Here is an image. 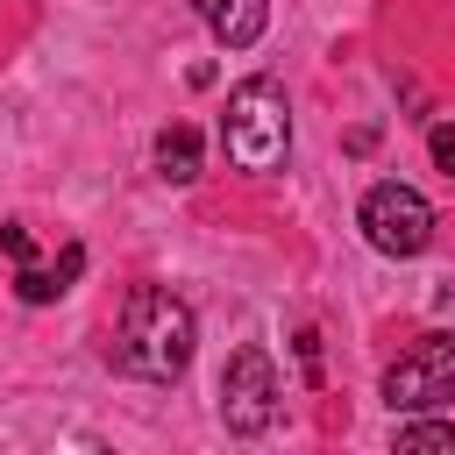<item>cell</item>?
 Here are the masks:
<instances>
[{
    "instance_id": "1",
    "label": "cell",
    "mask_w": 455,
    "mask_h": 455,
    "mask_svg": "<svg viewBox=\"0 0 455 455\" xmlns=\"http://www.w3.org/2000/svg\"><path fill=\"white\" fill-rule=\"evenodd\" d=\"M192 341H199V320L178 291L164 284H135L121 299V327H114V370L142 377V384H178L185 363H192Z\"/></svg>"
},
{
    "instance_id": "2",
    "label": "cell",
    "mask_w": 455,
    "mask_h": 455,
    "mask_svg": "<svg viewBox=\"0 0 455 455\" xmlns=\"http://www.w3.org/2000/svg\"><path fill=\"white\" fill-rule=\"evenodd\" d=\"M220 142H228V164H235V171H277V164L291 156V107H284V85H277V78H242V85L228 92Z\"/></svg>"
},
{
    "instance_id": "3",
    "label": "cell",
    "mask_w": 455,
    "mask_h": 455,
    "mask_svg": "<svg viewBox=\"0 0 455 455\" xmlns=\"http://www.w3.org/2000/svg\"><path fill=\"white\" fill-rule=\"evenodd\" d=\"M355 228H363V242H370L377 256H419V249L434 242V206H427L412 185L384 178V185H370V192H363Z\"/></svg>"
},
{
    "instance_id": "4",
    "label": "cell",
    "mask_w": 455,
    "mask_h": 455,
    "mask_svg": "<svg viewBox=\"0 0 455 455\" xmlns=\"http://www.w3.org/2000/svg\"><path fill=\"white\" fill-rule=\"evenodd\" d=\"M455 398V334H419L391 370H384V405L391 412H441Z\"/></svg>"
},
{
    "instance_id": "5",
    "label": "cell",
    "mask_w": 455,
    "mask_h": 455,
    "mask_svg": "<svg viewBox=\"0 0 455 455\" xmlns=\"http://www.w3.org/2000/svg\"><path fill=\"white\" fill-rule=\"evenodd\" d=\"M220 419L228 434H263L277 419V363L263 348H235L220 370Z\"/></svg>"
},
{
    "instance_id": "6",
    "label": "cell",
    "mask_w": 455,
    "mask_h": 455,
    "mask_svg": "<svg viewBox=\"0 0 455 455\" xmlns=\"http://www.w3.org/2000/svg\"><path fill=\"white\" fill-rule=\"evenodd\" d=\"M199 7V21L228 43V50H249L256 36H263V21H270V0H192Z\"/></svg>"
},
{
    "instance_id": "7",
    "label": "cell",
    "mask_w": 455,
    "mask_h": 455,
    "mask_svg": "<svg viewBox=\"0 0 455 455\" xmlns=\"http://www.w3.org/2000/svg\"><path fill=\"white\" fill-rule=\"evenodd\" d=\"M78 270H85V249L71 242L57 263H21V277H14V291H21V306H50V299H64L71 284H78Z\"/></svg>"
},
{
    "instance_id": "8",
    "label": "cell",
    "mask_w": 455,
    "mask_h": 455,
    "mask_svg": "<svg viewBox=\"0 0 455 455\" xmlns=\"http://www.w3.org/2000/svg\"><path fill=\"white\" fill-rule=\"evenodd\" d=\"M391 455H455V419H441V412H412V419L391 434Z\"/></svg>"
},
{
    "instance_id": "9",
    "label": "cell",
    "mask_w": 455,
    "mask_h": 455,
    "mask_svg": "<svg viewBox=\"0 0 455 455\" xmlns=\"http://www.w3.org/2000/svg\"><path fill=\"white\" fill-rule=\"evenodd\" d=\"M156 171H164L171 185H192V178H199V135H192L185 121H171V128L156 135Z\"/></svg>"
},
{
    "instance_id": "10",
    "label": "cell",
    "mask_w": 455,
    "mask_h": 455,
    "mask_svg": "<svg viewBox=\"0 0 455 455\" xmlns=\"http://www.w3.org/2000/svg\"><path fill=\"white\" fill-rule=\"evenodd\" d=\"M427 149H434V164L455 178V128H448V121H434V128H427Z\"/></svg>"
},
{
    "instance_id": "11",
    "label": "cell",
    "mask_w": 455,
    "mask_h": 455,
    "mask_svg": "<svg viewBox=\"0 0 455 455\" xmlns=\"http://www.w3.org/2000/svg\"><path fill=\"white\" fill-rule=\"evenodd\" d=\"M0 256L28 263V228H21V220H0Z\"/></svg>"
}]
</instances>
